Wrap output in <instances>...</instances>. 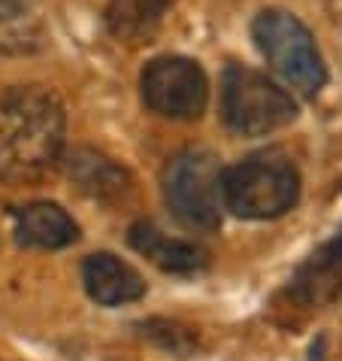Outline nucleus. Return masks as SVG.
I'll return each instance as SVG.
<instances>
[{
    "mask_svg": "<svg viewBox=\"0 0 342 361\" xmlns=\"http://www.w3.org/2000/svg\"><path fill=\"white\" fill-rule=\"evenodd\" d=\"M288 292L303 307H327L342 298V228L300 264Z\"/></svg>",
    "mask_w": 342,
    "mask_h": 361,
    "instance_id": "obj_7",
    "label": "nucleus"
},
{
    "mask_svg": "<svg viewBox=\"0 0 342 361\" xmlns=\"http://www.w3.org/2000/svg\"><path fill=\"white\" fill-rule=\"evenodd\" d=\"M170 0H109L106 27L118 43H148L164 25Z\"/></svg>",
    "mask_w": 342,
    "mask_h": 361,
    "instance_id": "obj_12",
    "label": "nucleus"
},
{
    "mask_svg": "<svg viewBox=\"0 0 342 361\" xmlns=\"http://www.w3.org/2000/svg\"><path fill=\"white\" fill-rule=\"evenodd\" d=\"M67 176L79 192L100 200V204H118L134 195V179L113 158L94 152V149H76L67 155Z\"/></svg>",
    "mask_w": 342,
    "mask_h": 361,
    "instance_id": "obj_8",
    "label": "nucleus"
},
{
    "mask_svg": "<svg viewBox=\"0 0 342 361\" xmlns=\"http://www.w3.org/2000/svg\"><path fill=\"white\" fill-rule=\"evenodd\" d=\"M143 334L152 337L155 343H160L167 353H173V355H191L194 353V334H191L188 328L176 325V322H160V319H155V322L143 325Z\"/></svg>",
    "mask_w": 342,
    "mask_h": 361,
    "instance_id": "obj_14",
    "label": "nucleus"
},
{
    "mask_svg": "<svg viewBox=\"0 0 342 361\" xmlns=\"http://www.w3.org/2000/svg\"><path fill=\"white\" fill-rule=\"evenodd\" d=\"M221 113L230 131L243 137H264L297 118V104L264 73L230 64L221 79Z\"/></svg>",
    "mask_w": 342,
    "mask_h": 361,
    "instance_id": "obj_4",
    "label": "nucleus"
},
{
    "mask_svg": "<svg viewBox=\"0 0 342 361\" xmlns=\"http://www.w3.org/2000/svg\"><path fill=\"white\" fill-rule=\"evenodd\" d=\"M130 246L167 274H197L209 264V252L203 246L170 237L152 222H137L130 228Z\"/></svg>",
    "mask_w": 342,
    "mask_h": 361,
    "instance_id": "obj_10",
    "label": "nucleus"
},
{
    "mask_svg": "<svg viewBox=\"0 0 342 361\" xmlns=\"http://www.w3.org/2000/svg\"><path fill=\"white\" fill-rule=\"evenodd\" d=\"M15 240L27 249H64L79 240V225L49 200L15 209Z\"/></svg>",
    "mask_w": 342,
    "mask_h": 361,
    "instance_id": "obj_11",
    "label": "nucleus"
},
{
    "mask_svg": "<svg viewBox=\"0 0 342 361\" xmlns=\"http://www.w3.org/2000/svg\"><path fill=\"white\" fill-rule=\"evenodd\" d=\"M143 100L152 113L173 122H194L209 104V82L203 67L191 58H155L139 79Z\"/></svg>",
    "mask_w": 342,
    "mask_h": 361,
    "instance_id": "obj_6",
    "label": "nucleus"
},
{
    "mask_svg": "<svg viewBox=\"0 0 342 361\" xmlns=\"http://www.w3.org/2000/svg\"><path fill=\"white\" fill-rule=\"evenodd\" d=\"M221 164L206 149H185L164 167V197L173 216L191 231L221 225Z\"/></svg>",
    "mask_w": 342,
    "mask_h": 361,
    "instance_id": "obj_5",
    "label": "nucleus"
},
{
    "mask_svg": "<svg viewBox=\"0 0 342 361\" xmlns=\"http://www.w3.org/2000/svg\"><path fill=\"white\" fill-rule=\"evenodd\" d=\"M300 176L288 155L267 149L221 173V200L239 219H276L294 209Z\"/></svg>",
    "mask_w": 342,
    "mask_h": 361,
    "instance_id": "obj_2",
    "label": "nucleus"
},
{
    "mask_svg": "<svg viewBox=\"0 0 342 361\" xmlns=\"http://www.w3.org/2000/svg\"><path fill=\"white\" fill-rule=\"evenodd\" d=\"M85 292L103 307H122L146 295V283L130 264L109 252H94L82 264Z\"/></svg>",
    "mask_w": 342,
    "mask_h": 361,
    "instance_id": "obj_9",
    "label": "nucleus"
},
{
    "mask_svg": "<svg viewBox=\"0 0 342 361\" xmlns=\"http://www.w3.org/2000/svg\"><path fill=\"white\" fill-rule=\"evenodd\" d=\"M64 106L49 88L18 85L0 94V179L34 183L61 161Z\"/></svg>",
    "mask_w": 342,
    "mask_h": 361,
    "instance_id": "obj_1",
    "label": "nucleus"
},
{
    "mask_svg": "<svg viewBox=\"0 0 342 361\" xmlns=\"http://www.w3.org/2000/svg\"><path fill=\"white\" fill-rule=\"evenodd\" d=\"M251 37H255L260 55L288 85H294L297 92L309 97L324 88L327 67L321 61L315 39L297 16L285 13V9H264L251 25Z\"/></svg>",
    "mask_w": 342,
    "mask_h": 361,
    "instance_id": "obj_3",
    "label": "nucleus"
},
{
    "mask_svg": "<svg viewBox=\"0 0 342 361\" xmlns=\"http://www.w3.org/2000/svg\"><path fill=\"white\" fill-rule=\"evenodd\" d=\"M43 43V22L31 0H0V52H31Z\"/></svg>",
    "mask_w": 342,
    "mask_h": 361,
    "instance_id": "obj_13",
    "label": "nucleus"
}]
</instances>
